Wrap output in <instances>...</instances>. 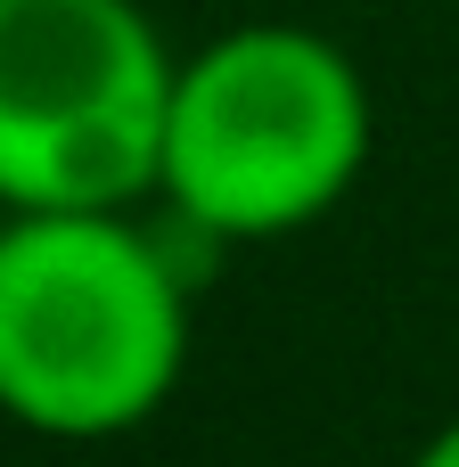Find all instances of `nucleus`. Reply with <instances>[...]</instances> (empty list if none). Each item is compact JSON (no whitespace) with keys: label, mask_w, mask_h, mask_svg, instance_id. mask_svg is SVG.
I'll list each match as a JSON object with an SVG mask.
<instances>
[{"label":"nucleus","mask_w":459,"mask_h":467,"mask_svg":"<svg viewBox=\"0 0 459 467\" xmlns=\"http://www.w3.org/2000/svg\"><path fill=\"white\" fill-rule=\"evenodd\" d=\"M172 74L140 0H0V205L131 213L156 197Z\"/></svg>","instance_id":"3"},{"label":"nucleus","mask_w":459,"mask_h":467,"mask_svg":"<svg viewBox=\"0 0 459 467\" xmlns=\"http://www.w3.org/2000/svg\"><path fill=\"white\" fill-rule=\"evenodd\" d=\"M378 107L345 41L312 25H230L172 74L156 197L205 246L296 238L370 164Z\"/></svg>","instance_id":"2"},{"label":"nucleus","mask_w":459,"mask_h":467,"mask_svg":"<svg viewBox=\"0 0 459 467\" xmlns=\"http://www.w3.org/2000/svg\"><path fill=\"white\" fill-rule=\"evenodd\" d=\"M189 369V263L131 213L0 222V419L49 443L148 427Z\"/></svg>","instance_id":"1"},{"label":"nucleus","mask_w":459,"mask_h":467,"mask_svg":"<svg viewBox=\"0 0 459 467\" xmlns=\"http://www.w3.org/2000/svg\"><path fill=\"white\" fill-rule=\"evenodd\" d=\"M411 467H459V419H452V427H435V435L419 443V460H411Z\"/></svg>","instance_id":"4"}]
</instances>
